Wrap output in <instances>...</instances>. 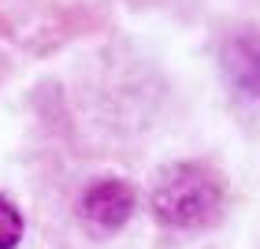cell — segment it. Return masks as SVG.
I'll list each match as a JSON object with an SVG mask.
<instances>
[{
    "label": "cell",
    "instance_id": "obj_1",
    "mask_svg": "<svg viewBox=\"0 0 260 249\" xmlns=\"http://www.w3.org/2000/svg\"><path fill=\"white\" fill-rule=\"evenodd\" d=\"M223 208V186L201 164H175L152 190V212L168 227H205Z\"/></svg>",
    "mask_w": 260,
    "mask_h": 249
},
{
    "label": "cell",
    "instance_id": "obj_3",
    "mask_svg": "<svg viewBox=\"0 0 260 249\" xmlns=\"http://www.w3.org/2000/svg\"><path fill=\"white\" fill-rule=\"evenodd\" d=\"M19 238H22V220H19L15 205L0 197V249H11Z\"/></svg>",
    "mask_w": 260,
    "mask_h": 249
},
{
    "label": "cell",
    "instance_id": "obj_2",
    "mask_svg": "<svg viewBox=\"0 0 260 249\" xmlns=\"http://www.w3.org/2000/svg\"><path fill=\"white\" fill-rule=\"evenodd\" d=\"M130 212H134V190L119 179H104L82 194V216L101 231L123 227L130 220Z\"/></svg>",
    "mask_w": 260,
    "mask_h": 249
}]
</instances>
